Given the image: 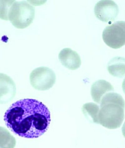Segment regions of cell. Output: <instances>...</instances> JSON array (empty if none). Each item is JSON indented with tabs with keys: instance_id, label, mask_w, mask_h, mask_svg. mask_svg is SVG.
Here are the masks:
<instances>
[{
	"instance_id": "obj_1",
	"label": "cell",
	"mask_w": 125,
	"mask_h": 148,
	"mask_svg": "<svg viewBox=\"0 0 125 148\" xmlns=\"http://www.w3.org/2000/svg\"><path fill=\"white\" fill-rule=\"evenodd\" d=\"M4 120L7 127L16 135L33 139L46 132L51 114L42 102L35 99H24L11 105L5 112Z\"/></svg>"
},
{
	"instance_id": "obj_2",
	"label": "cell",
	"mask_w": 125,
	"mask_h": 148,
	"mask_svg": "<svg viewBox=\"0 0 125 148\" xmlns=\"http://www.w3.org/2000/svg\"><path fill=\"white\" fill-rule=\"evenodd\" d=\"M99 124L109 129L120 127L124 119L125 102L123 98L116 92H109L100 102Z\"/></svg>"
},
{
	"instance_id": "obj_3",
	"label": "cell",
	"mask_w": 125,
	"mask_h": 148,
	"mask_svg": "<svg viewBox=\"0 0 125 148\" xmlns=\"http://www.w3.org/2000/svg\"><path fill=\"white\" fill-rule=\"evenodd\" d=\"M35 12L34 8L28 3L15 1L10 10L9 20L16 28H25L32 23Z\"/></svg>"
},
{
	"instance_id": "obj_4",
	"label": "cell",
	"mask_w": 125,
	"mask_h": 148,
	"mask_svg": "<svg viewBox=\"0 0 125 148\" xmlns=\"http://www.w3.org/2000/svg\"><path fill=\"white\" fill-rule=\"evenodd\" d=\"M102 38L108 46L113 49H119L125 45V21L116 22L105 27Z\"/></svg>"
},
{
	"instance_id": "obj_5",
	"label": "cell",
	"mask_w": 125,
	"mask_h": 148,
	"mask_svg": "<svg viewBox=\"0 0 125 148\" xmlns=\"http://www.w3.org/2000/svg\"><path fill=\"white\" fill-rule=\"evenodd\" d=\"M56 77L49 68L41 67L35 69L30 75V84L35 89L40 91L49 89L55 84Z\"/></svg>"
},
{
	"instance_id": "obj_6",
	"label": "cell",
	"mask_w": 125,
	"mask_h": 148,
	"mask_svg": "<svg viewBox=\"0 0 125 148\" xmlns=\"http://www.w3.org/2000/svg\"><path fill=\"white\" fill-rule=\"evenodd\" d=\"M94 12L96 17L101 21L111 23L117 16L119 9L118 5L114 1L102 0L96 4Z\"/></svg>"
},
{
	"instance_id": "obj_7",
	"label": "cell",
	"mask_w": 125,
	"mask_h": 148,
	"mask_svg": "<svg viewBox=\"0 0 125 148\" xmlns=\"http://www.w3.org/2000/svg\"><path fill=\"white\" fill-rule=\"evenodd\" d=\"M16 91L13 80L6 74L0 73V104L10 102L15 97Z\"/></svg>"
},
{
	"instance_id": "obj_8",
	"label": "cell",
	"mask_w": 125,
	"mask_h": 148,
	"mask_svg": "<svg viewBox=\"0 0 125 148\" xmlns=\"http://www.w3.org/2000/svg\"><path fill=\"white\" fill-rule=\"evenodd\" d=\"M59 59L62 65L69 70H76L81 65L80 55L70 48L62 49L59 53Z\"/></svg>"
},
{
	"instance_id": "obj_9",
	"label": "cell",
	"mask_w": 125,
	"mask_h": 148,
	"mask_svg": "<svg viewBox=\"0 0 125 148\" xmlns=\"http://www.w3.org/2000/svg\"><path fill=\"white\" fill-rule=\"evenodd\" d=\"M113 91V87L110 83L105 80H99L93 84L91 88V94L94 101L100 103L104 95L107 92Z\"/></svg>"
},
{
	"instance_id": "obj_10",
	"label": "cell",
	"mask_w": 125,
	"mask_h": 148,
	"mask_svg": "<svg viewBox=\"0 0 125 148\" xmlns=\"http://www.w3.org/2000/svg\"><path fill=\"white\" fill-rule=\"evenodd\" d=\"M107 69L110 74L113 77L121 78L125 76V58L116 57L108 64Z\"/></svg>"
},
{
	"instance_id": "obj_11",
	"label": "cell",
	"mask_w": 125,
	"mask_h": 148,
	"mask_svg": "<svg viewBox=\"0 0 125 148\" xmlns=\"http://www.w3.org/2000/svg\"><path fill=\"white\" fill-rule=\"evenodd\" d=\"M16 139L8 130L0 127V148H14Z\"/></svg>"
},
{
	"instance_id": "obj_12",
	"label": "cell",
	"mask_w": 125,
	"mask_h": 148,
	"mask_svg": "<svg viewBox=\"0 0 125 148\" xmlns=\"http://www.w3.org/2000/svg\"><path fill=\"white\" fill-rule=\"evenodd\" d=\"M100 109L99 106L91 102L85 103L82 107V111L85 116L91 119L94 123L98 124H99L98 114Z\"/></svg>"
},
{
	"instance_id": "obj_13",
	"label": "cell",
	"mask_w": 125,
	"mask_h": 148,
	"mask_svg": "<svg viewBox=\"0 0 125 148\" xmlns=\"http://www.w3.org/2000/svg\"><path fill=\"white\" fill-rule=\"evenodd\" d=\"M16 1H4L0 0V19L2 20H9L10 10Z\"/></svg>"
},
{
	"instance_id": "obj_14",
	"label": "cell",
	"mask_w": 125,
	"mask_h": 148,
	"mask_svg": "<svg viewBox=\"0 0 125 148\" xmlns=\"http://www.w3.org/2000/svg\"><path fill=\"white\" fill-rule=\"evenodd\" d=\"M122 132L125 138V121L122 128Z\"/></svg>"
},
{
	"instance_id": "obj_15",
	"label": "cell",
	"mask_w": 125,
	"mask_h": 148,
	"mask_svg": "<svg viewBox=\"0 0 125 148\" xmlns=\"http://www.w3.org/2000/svg\"><path fill=\"white\" fill-rule=\"evenodd\" d=\"M122 88H123L124 92L125 94V78L124 80L123 84H122Z\"/></svg>"
}]
</instances>
